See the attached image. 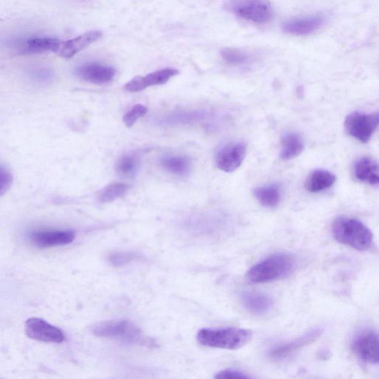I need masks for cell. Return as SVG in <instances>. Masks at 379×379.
I'll list each match as a JSON object with an SVG mask.
<instances>
[{
	"label": "cell",
	"mask_w": 379,
	"mask_h": 379,
	"mask_svg": "<svg viewBox=\"0 0 379 379\" xmlns=\"http://www.w3.org/2000/svg\"><path fill=\"white\" fill-rule=\"evenodd\" d=\"M295 268V259L292 255L279 253L256 264L247 277L254 283H269L288 277Z\"/></svg>",
	"instance_id": "1"
},
{
	"label": "cell",
	"mask_w": 379,
	"mask_h": 379,
	"mask_svg": "<svg viewBox=\"0 0 379 379\" xmlns=\"http://www.w3.org/2000/svg\"><path fill=\"white\" fill-rule=\"evenodd\" d=\"M334 238L339 242L360 251L369 250L373 243L371 230L358 220L339 217L332 225Z\"/></svg>",
	"instance_id": "2"
},
{
	"label": "cell",
	"mask_w": 379,
	"mask_h": 379,
	"mask_svg": "<svg viewBox=\"0 0 379 379\" xmlns=\"http://www.w3.org/2000/svg\"><path fill=\"white\" fill-rule=\"evenodd\" d=\"M250 329L227 327L222 329H202L197 334V340L205 347L225 350H238L252 339Z\"/></svg>",
	"instance_id": "3"
},
{
	"label": "cell",
	"mask_w": 379,
	"mask_h": 379,
	"mask_svg": "<svg viewBox=\"0 0 379 379\" xmlns=\"http://www.w3.org/2000/svg\"><path fill=\"white\" fill-rule=\"evenodd\" d=\"M92 332L98 337L118 339L128 344H153L151 339L143 336L137 326L127 320L98 322L93 327Z\"/></svg>",
	"instance_id": "4"
},
{
	"label": "cell",
	"mask_w": 379,
	"mask_h": 379,
	"mask_svg": "<svg viewBox=\"0 0 379 379\" xmlns=\"http://www.w3.org/2000/svg\"><path fill=\"white\" fill-rule=\"evenodd\" d=\"M228 10L238 18L263 24L273 18V9L267 0H229Z\"/></svg>",
	"instance_id": "5"
},
{
	"label": "cell",
	"mask_w": 379,
	"mask_h": 379,
	"mask_svg": "<svg viewBox=\"0 0 379 379\" xmlns=\"http://www.w3.org/2000/svg\"><path fill=\"white\" fill-rule=\"evenodd\" d=\"M379 123L378 113L353 112L346 118V131L353 138L362 143L370 141Z\"/></svg>",
	"instance_id": "6"
},
{
	"label": "cell",
	"mask_w": 379,
	"mask_h": 379,
	"mask_svg": "<svg viewBox=\"0 0 379 379\" xmlns=\"http://www.w3.org/2000/svg\"><path fill=\"white\" fill-rule=\"evenodd\" d=\"M25 332L29 338L43 342L60 344L65 339L62 329L40 318L28 319Z\"/></svg>",
	"instance_id": "7"
},
{
	"label": "cell",
	"mask_w": 379,
	"mask_h": 379,
	"mask_svg": "<svg viewBox=\"0 0 379 379\" xmlns=\"http://www.w3.org/2000/svg\"><path fill=\"white\" fill-rule=\"evenodd\" d=\"M352 349L356 355L366 363H378V336L376 332L368 329L360 333L353 339Z\"/></svg>",
	"instance_id": "8"
},
{
	"label": "cell",
	"mask_w": 379,
	"mask_h": 379,
	"mask_svg": "<svg viewBox=\"0 0 379 379\" xmlns=\"http://www.w3.org/2000/svg\"><path fill=\"white\" fill-rule=\"evenodd\" d=\"M246 154L247 147L243 142L227 145L216 155L217 166L224 172H234L241 166Z\"/></svg>",
	"instance_id": "9"
},
{
	"label": "cell",
	"mask_w": 379,
	"mask_h": 379,
	"mask_svg": "<svg viewBox=\"0 0 379 379\" xmlns=\"http://www.w3.org/2000/svg\"><path fill=\"white\" fill-rule=\"evenodd\" d=\"M75 233L70 230H42L32 232L30 240L38 249H49L72 243Z\"/></svg>",
	"instance_id": "10"
},
{
	"label": "cell",
	"mask_w": 379,
	"mask_h": 379,
	"mask_svg": "<svg viewBox=\"0 0 379 379\" xmlns=\"http://www.w3.org/2000/svg\"><path fill=\"white\" fill-rule=\"evenodd\" d=\"M179 72L174 69H164L147 74L145 77H136L125 86L129 92H140L148 87L166 84Z\"/></svg>",
	"instance_id": "11"
},
{
	"label": "cell",
	"mask_w": 379,
	"mask_h": 379,
	"mask_svg": "<svg viewBox=\"0 0 379 379\" xmlns=\"http://www.w3.org/2000/svg\"><path fill=\"white\" fill-rule=\"evenodd\" d=\"M78 77L91 84L101 85L108 84L116 75V70L111 66L90 62L82 64L76 70Z\"/></svg>",
	"instance_id": "12"
},
{
	"label": "cell",
	"mask_w": 379,
	"mask_h": 379,
	"mask_svg": "<svg viewBox=\"0 0 379 379\" xmlns=\"http://www.w3.org/2000/svg\"><path fill=\"white\" fill-rule=\"evenodd\" d=\"M324 23L325 19L322 15L304 16L283 23V30L289 35L306 36L320 29Z\"/></svg>",
	"instance_id": "13"
},
{
	"label": "cell",
	"mask_w": 379,
	"mask_h": 379,
	"mask_svg": "<svg viewBox=\"0 0 379 379\" xmlns=\"http://www.w3.org/2000/svg\"><path fill=\"white\" fill-rule=\"evenodd\" d=\"M102 37L103 33L101 30L89 31L76 38L62 42L57 54L64 59L72 58Z\"/></svg>",
	"instance_id": "14"
},
{
	"label": "cell",
	"mask_w": 379,
	"mask_h": 379,
	"mask_svg": "<svg viewBox=\"0 0 379 379\" xmlns=\"http://www.w3.org/2000/svg\"><path fill=\"white\" fill-rule=\"evenodd\" d=\"M322 329L317 328L306 333L303 336L295 339L290 342L278 346L271 352V356L274 358H284L295 351L306 347L312 342L317 341L322 334Z\"/></svg>",
	"instance_id": "15"
},
{
	"label": "cell",
	"mask_w": 379,
	"mask_h": 379,
	"mask_svg": "<svg viewBox=\"0 0 379 379\" xmlns=\"http://www.w3.org/2000/svg\"><path fill=\"white\" fill-rule=\"evenodd\" d=\"M353 172L360 182L378 186L379 183L378 163L370 157H362L354 164Z\"/></svg>",
	"instance_id": "16"
},
{
	"label": "cell",
	"mask_w": 379,
	"mask_h": 379,
	"mask_svg": "<svg viewBox=\"0 0 379 379\" xmlns=\"http://www.w3.org/2000/svg\"><path fill=\"white\" fill-rule=\"evenodd\" d=\"M244 307L254 315L268 314L273 306L272 300L266 294L257 292H246L242 295Z\"/></svg>",
	"instance_id": "17"
},
{
	"label": "cell",
	"mask_w": 379,
	"mask_h": 379,
	"mask_svg": "<svg viewBox=\"0 0 379 379\" xmlns=\"http://www.w3.org/2000/svg\"><path fill=\"white\" fill-rule=\"evenodd\" d=\"M336 180V176L325 170L312 172L305 182V188L310 193H318L332 188Z\"/></svg>",
	"instance_id": "18"
},
{
	"label": "cell",
	"mask_w": 379,
	"mask_h": 379,
	"mask_svg": "<svg viewBox=\"0 0 379 379\" xmlns=\"http://www.w3.org/2000/svg\"><path fill=\"white\" fill-rule=\"evenodd\" d=\"M62 41L55 38H39L27 40L21 50L25 54H40L52 52L57 54Z\"/></svg>",
	"instance_id": "19"
},
{
	"label": "cell",
	"mask_w": 379,
	"mask_h": 379,
	"mask_svg": "<svg viewBox=\"0 0 379 379\" xmlns=\"http://www.w3.org/2000/svg\"><path fill=\"white\" fill-rule=\"evenodd\" d=\"M304 147V142L300 135L293 132L287 133L282 138L280 157L285 161L293 159L302 153Z\"/></svg>",
	"instance_id": "20"
},
{
	"label": "cell",
	"mask_w": 379,
	"mask_h": 379,
	"mask_svg": "<svg viewBox=\"0 0 379 379\" xmlns=\"http://www.w3.org/2000/svg\"><path fill=\"white\" fill-rule=\"evenodd\" d=\"M254 195L262 206L274 208L281 200V188L277 184H271L254 188Z\"/></svg>",
	"instance_id": "21"
},
{
	"label": "cell",
	"mask_w": 379,
	"mask_h": 379,
	"mask_svg": "<svg viewBox=\"0 0 379 379\" xmlns=\"http://www.w3.org/2000/svg\"><path fill=\"white\" fill-rule=\"evenodd\" d=\"M162 166L169 173L177 176H187L191 169V161L183 156H166L161 160Z\"/></svg>",
	"instance_id": "22"
},
{
	"label": "cell",
	"mask_w": 379,
	"mask_h": 379,
	"mask_svg": "<svg viewBox=\"0 0 379 379\" xmlns=\"http://www.w3.org/2000/svg\"><path fill=\"white\" fill-rule=\"evenodd\" d=\"M140 166V159L135 154L123 156L116 164L117 173L123 177H131L137 174Z\"/></svg>",
	"instance_id": "23"
},
{
	"label": "cell",
	"mask_w": 379,
	"mask_h": 379,
	"mask_svg": "<svg viewBox=\"0 0 379 379\" xmlns=\"http://www.w3.org/2000/svg\"><path fill=\"white\" fill-rule=\"evenodd\" d=\"M128 186L125 183H112L106 186L98 195V200L103 203H112L123 197L127 192Z\"/></svg>",
	"instance_id": "24"
},
{
	"label": "cell",
	"mask_w": 379,
	"mask_h": 379,
	"mask_svg": "<svg viewBox=\"0 0 379 379\" xmlns=\"http://www.w3.org/2000/svg\"><path fill=\"white\" fill-rule=\"evenodd\" d=\"M222 59L230 65H242L248 63L249 56L236 48H225L221 52Z\"/></svg>",
	"instance_id": "25"
},
{
	"label": "cell",
	"mask_w": 379,
	"mask_h": 379,
	"mask_svg": "<svg viewBox=\"0 0 379 379\" xmlns=\"http://www.w3.org/2000/svg\"><path fill=\"white\" fill-rule=\"evenodd\" d=\"M140 259V255L135 252H118L111 254L108 260L113 266L123 267Z\"/></svg>",
	"instance_id": "26"
},
{
	"label": "cell",
	"mask_w": 379,
	"mask_h": 379,
	"mask_svg": "<svg viewBox=\"0 0 379 379\" xmlns=\"http://www.w3.org/2000/svg\"><path fill=\"white\" fill-rule=\"evenodd\" d=\"M147 112V108L142 105H136L127 112L123 118V122L128 128L133 126L136 122L144 116Z\"/></svg>",
	"instance_id": "27"
},
{
	"label": "cell",
	"mask_w": 379,
	"mask_h": 379,
	"mask_svg": "<svg viewBox=\"0 0 379 379\" xmlns=\"http://www.w3.org/2000/svg\"><path fill=\"white\" fill-rule=\"evenodd\" d=\"M13 184V176L5 167L0 166V196L9 191Z\"/></svg>",
	"instance_id": "28"
},
{
	"label": "cell",
	"mask_w": 379,
	"mask_h": 379,
	"mask_svg": "<svg viewBox=\"0 0 379 379\" xmlns=\"http://www.w3.org/2000/svg\"><path fill=\"white\" fill-rule=\"evenodd\" d=\"M216 378H227V379H244V378H251L250 375H246L244 373H242L239 370H233V369H227L218 373L216 376Z\"/></svg>",
	"instance_id": "29"
},
{
	"label": "cell",
	"mask_w": 379,
	"mask_h": 379,
	"mask_svg": "<svg viewBox=\"0 0 379 379\" xmlns=\"http://www.w3.org/2000/svg\"><path fill=\"white\" fill-rule=\"evenodd\" d=\"M35 77H37L38 79L41 80V79H48L49 74L47 72H40L37 73L36 74H35Z\"/></svg>",
	"instance_id": "30"
}]
</instances>
